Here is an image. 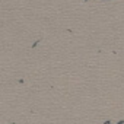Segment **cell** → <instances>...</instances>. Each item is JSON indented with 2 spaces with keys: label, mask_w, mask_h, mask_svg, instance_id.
<instances>
[{
  "label": "cell",
  "mask_w": 124,
  "mask_h": 124,
  "mask_svg": "<svg viewBox=\"0 0 124 124\" xmlns=\"http://www.w3.org/2000/svg\"><path fill=\"white\" fill-rule=\"evenodd\" d=\"M85 2H88V0H85Z\"/></svg>",
  "instance_id": "cell-1"
}]
</instances>
